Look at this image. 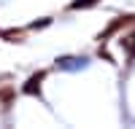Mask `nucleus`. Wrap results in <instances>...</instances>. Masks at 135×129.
Returning <instances> with one entry per match:
<instances>
[{"instance_id":"obj_1","label":"nucleus","mask_w":135,"mask_h":129,"mask_svg":"<svg viewBox=\"0 0 135 129\" xmlns=\"http://www.w3.org/2000/svg\"><path fill=\"white\" fill-rule=\"evenodd\" d=\"M43 78H46V73H35V75L25 83V89H22V92H25V94H41V81H43Z\"/></svg>"},{"instance_id":"obj_3","label":"nucleus","mask_w":135,"mask_h":129,"mask_svg":"<svg viewBox=\"0 0 135 129\" xmlns=\"http://www.w3.org/2000/svg\"><path fill=\"white\" fill-rule=\"evenodd\" d=\"M92 6H97V0H76V3H70V8H73V11H81V8H92Z\"/></svg>"},{"instance_id":"obj_2","label":"nucleus","mask_w":135,"mask_h":129,"mask_svg":"<svg viewBox=\"0 0 135 129\" xmlns=\"http://www.w3.org/2000/svg\"><path fill=\"white\" fill-rule=\"evenodd\" d=\"M132 19H135V16H122V19H116L114 24H108V27H105V32H103V38H105V35H111V32H116L119 27H124V24H130Z\"/></svg>"}]
</instances>
